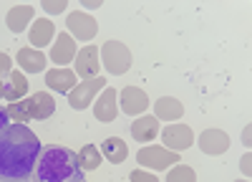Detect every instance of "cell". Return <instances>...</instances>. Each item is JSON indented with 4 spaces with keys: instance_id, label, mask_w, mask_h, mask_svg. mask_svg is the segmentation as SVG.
I'll use <instances>...</instances> for the list:
<instances>
[{
    "instance_id": "6da1fadb",
    "label": "cell",
    "mask_w": 252,
    "mask_h": 182,
    "mask_svg": "<svg viewBox=\"0 0 252 182\" xmlns=\"http://www.w3.org/2000/svg\"><path fill=\"white\" fill-rule=\"evenodd\" d=\"M40 139L26 124H10L0 134V180H28L40 154Z\"/></svg>"
},
{
    "instance_id": "7a4b0ae2",
    "label": "cell",
    "mask_w": 252,
    "mask_h": 182,
    "mask_svg": "<svg viewBox=\"0 0 252 182\" xmlns=\"http://www.w3.org/2000/svg\"><path fill=\"white\" fill-rule=\"evenodd\" d=\"M81 175L76 152L61 145H48L40 149L35 170L31 175L33 182H71Z\"/></svg>"
},
{
    "instance_id": "3957f363",
    "label": "cell",
    "mask_w": 252,
    "mask_h": 182,
    "mask_svg": "<svg viewBox=\"0 0 252 182\" xmlns=\"http://www.w3.org/2000/svg\"><path fill=\"white\" fill-rule=\"evenodd\" d=\"M101 61H103V69H106L111 76H121L131 69V51L126 48L121 40H106L101 48Z\"/></svg>"
},
{
    "instance_id": "277c9868",
    "label": "cell",
    "mask_w": 252,
    "mask_h": 182,
    "mask_svg": "<svg viewBox=\"0 0 252 182\" xmlns=\"http://www.w3.org/2000/svg\"><path fill=\"white\" fill-rule=\"evenodd\" d=\"M136 162L141 167H149V170H166V167L179 165V154L169 152L166 147H159V145H149V147H141L136 152Z\"/></svg>"
},
{
    "instance_id": "5b68a950",
    "label": "cell",
    "mask_w": 252,
    "mask_h": 182,
    "mask_svg": "<svg viewBox=\"0 0 252 182\" xmlns=\"http://www.w3.org/2000/svg\"><path fill=\"white\" fill-rule=\"evenodd\" d=\"M101 89H106V78L103 76H96V78H89V81H81V84H76V89L68 94V104L78 111L89 109L91 101L96 99V94Z\"/></svg>"
},
{
    "instance_id": "8992f818",
    "label": "cell",
    "mask_w": 252,
    "mask_h": 182,
    "mask_svg": "<svg viewBox=\"0 0 252 182\" xmlns=\"http://www.w3.org/2000/svg\"><path fill=\"white\" fill-rule=\"evenodd\" d=\"M161 145L169 152L179 154L182 149H189L194 145V132L187 124H169L166 129H161Z\"/></svg>"
},
{
    "instance_id": "52a82bcc",
    "label": "cell",
    "mask_w": 252,
    "mask_h": 182,
    "mask_svg": "<svg viewBox=\"0 0 252 182\" xmlns=\"http://www.w3.org/2000/svg\"><path fill=\"white\" fill-rule=\"evenodd\" d=\"M98 69H101V53H98V48L96 46H83L76 53V69H73V73L81 76V81H89V78L98 76Z\"/></svg>"
},
{
    "instance_id": "ba28073f",
    "label": "cell",
    "mask_w": 252,
    "mask_h": 182,
    "mask_svg": "<svg viewBox=\"0 0 252 182\" xmlns=\"http://www.w3.org/2000/svg\"><path fill=\"white\" fill-rule=\"evenodd\" d=\"M66 28L71 31V38H78V40H91L96 33H98V23L96 18L89 15V13H68L66 18Z\"/></svg>"
},
{
    "instance_id": "9c48e42d",
    "label": "cell",
    "mask_w": 252,
    "mask_h": 182,
    "mask_svg": "<svg viewBox=\"0 0 252 182\" xmlns=\"http://www.w3.org/2000/svg\"><path fill=\"white\" fill-rule=\"evenodd\" d=\"M121 96V111L129 116H141L146 109H149V96L146 91H141L139 86H124L119 91Z\"/></svg>"
},
{
    "instance_id": "30bf717a",
    "label": "cell",
    "mask_w": 252,
    "mask_h": 182,
    "mask_svg": "<svg viewBox=\"0 0 252 182\" xmlns=\"http://www.w3.org/2000/svg\"><path fill=\"white\" fill-rule=\"evenodd\" d=\"M229 149V137L222 129H207L199 134V152L209 157H220Z\"/></svg>"
},
{
    "instance_id": "8fae6325",
    "label": "cell",
    "mask_w": 252,
    "mask_h": 182,
    "mask_svg": "<svg viewBox=\"0 0 252 182\" xmlns=\"http://www.w3.org/2000/svg\"><path fill=\"white\" fill-rule=\"evenodd\" d=\"M51 61L56 64V69H66V64L76 61V40L71 38V33H61L56 38L51 48Z\"/></svg>"
},
{
    "instance_id": "7c38bea8",
    "label": "cell",
    "mask_w": 252,
    "mask_h": 182,
    "mask_svg": "<svg viewBox=\"0 0 252 182\" xmlns=\"http://www.w3.org/2000/svg\"><path fill=\"white\" fill-rule=\"evenodd\" d=\"M28 101V116L35 119V121H43V119H51L53 111H56V101L48 91H38L33 96L26 99Z\"/></svg>"
},
{
    "instance_id": "4fadbf2b",
    "label": "cell",
    "mask_w": 252,
    "mask_h": 182,
    "mask_svg": "<svg viewBox=\"0 0 252 182\" xmlns=\"http://www.w3.org/2000/svg\"><path fill=\"white\" fill-rule=\"evenodd\" d=\"M78 84V76L71 69H51L46 71V86L51 91H61V94H71Z\"/></svg>"
},
{
    "instance_id": "5bb4252c",
    "label": "cell",
    "mask_w": 252,
    "mask_h": 182,
    "mask_svg": "<svg viewBox=\"0 0 252 182\" xmlns=\"http://www.w3.org/2000/svg\"><path fill=\"white\" fill-rule=\"evenodd\" d=\"M116 99H119V89H103V94L98 96V101L94 104V116L98 121H114L119 116V107H116Z\"/></svg>"
},
{
    "instance_id": "9a60e30c",
    "label": "cell",
    "mask_w": 252,
    "mask_h": 182,
    "mask_svg": "<svg viewBox=\"0 0 252 182\" xmlns=\"http://www.w3.org/2000/svg\"><path fill=\"white\" fill-rule=\"evenodd\" d=\"M26 94H28V78L20 71H10L3 78V96L8 101H23Z\"/></svg>"
},
{
    "instance_id": "2e32d148",
    "label": "cell",
    "mask_w": 252,
    "mask_h": 182,
    "mask_svg": "<svg viewBox=\"0 0 252 182\" xmlns=\"http://www.w3.org/2000/svg\"><path fill=\"white\" fill-rule=\"evenodd\" d=\"M159 119L152 116V114H141L134 119V124H131V137L136 142H152L157 134H159Z\"/></svg>"
},
{
    "instance_id": "e0dca14e",
    "label": "cell",
    "mask_w": 252,
    "mask_h": 182,
    "mask_svg": "<svg viewBox=\"0 0 252 182\" xmlns=\"http://www.w3.org/2000/svg\"><path fill=\"white\" fill-rule=\"evenodd\" d=\"M18 66L28 73L46 71V53L38 51V48H20L18 51Z\"/></svg>"
},
{
    "instance_id": "ac0fdd59",
    "label": "cell",
    "mask_w": 252,
    "mask_h": 182,
    "mask_svg": "<svg viewBox=\"0 0 252 182\" xmlns=\"http://www.w3.org/2000/svg\"><path fill=\"white\" fill-rule=\"evenodd\" d=\"M154 111H157V114H154L157 119H164V121H177V119H182L184 107H182V101H179V99H174V96H161V99H157Z\"/></svg>"
},
{
    "instance_id": "d6986e66",
    "label": "cell",
    "mask_w": 252,
    "mask_h": 182,
    "mask_svg": "<svg viewBox=\"0 0 252 182\" xmlns=\"http://www.w3.org/2000/svg\"><path fill=\"white\" fill-rule=\"evenodd\" d=\"M53 33H56V28H53L51 20L48 18H40V20H35V23L31 26L28 38H31V43L35 48H46L51 40H53Z\"/></svg>"
},
{
    "instance_id": "ffe728a7",
    "label": "cell",
    "mask_w": 252,
    "mask_h": 182,
    "mask_svg": "<svg viewBox=\"0 0 252 182\" xmlns=\"http://www.w3.org/2000/svg\"><path fill=\"white\" fill-rule=\"evenodd\" d=\"M103 157H106L111 165H121V162L129 157V149H126V142L121 137H109V139H103V145L98 149Z\"/></svg>"
},
{
    "instance_id": "44dd1931",
    "label": "cell",
    "mask_w": 252,
    "mask_h": 182,
    "mask_svg": "<svg viewBox=\"0 0 252 182\" xmlns=\"http://www.w3.org/2000/svg\"><path fill=\"white\" fill-rule=\"evenodd\" d=\"M33 20V8L31 5H13L8 10V18H5V23L13 33H20V31H26L28 23Z\"/></svg>"
},
{
    "instance_id": "7402d4cb",
    "label": "cell",
    "mask_w": 252,
    "mask_h": 182,
    "mask_svg": "<svg viewBox=\"0 0 252 182\" xmlns=\"http://www.w3.org/2000/svg\"><path fill=\"white\" fill-rule=\"evenodd\" d=\"M76 159H78V170L91 172V170H98V167H101V152H98V147H94V145L81 147V152L76 154Z\"/></svg>"
},
{
    "instance_id": "603a6c76",
    "label": "cell",
    "mask_w": 252,
    "mask_h": 182,
    "mask_svg": "<svg viewBox=\"0 0 252 182\" xmlns=\"http://www.w3.org/2000/svg\"><path fill=\"white\" fill-rule=\"evenodd\" d=\"M5 111H8V116H10L13 124H26V121L31 119V116H28V101H26V99H23V101H10V104L5 107Z\"/></svg>"
},
{
    "instance_id": "cb8c5ba5",
    "label": "cell",
    "mask_w": 252,
    "mask_h": 182,
    "mask_svg": "<svg viewBox=\"0 0 252 182\" xmlns=\"http://www.w3.org/2000/svg\"><path fill=\"white\" fill-rule=\"evenodd\" d=\"M166 182H197V172L189 165H174L172 172H166Z\"/></svg>"
},
{
    "instance_id": "d4e9b609",
    "label": "cell",
    "mask_w": 252,
    "mask_h": 182,
    "mask_svg": "<svg viewBox=\"0 0 252 182\" xmlns=\"http://www.w3.org/2000/svg\"><path fill=\"white\" fill-rule=\"evenodd\" d=\"M129 182H159L157 175L152 172H141V170H131V180Z\"/></svg>"
},
{
    "instance_id": "484cf974",
    "label": "cell",
    "mask_w": 252,
    "mask_h": 182,
    "mask_svg": "<svg viewBox=\"0 0 252 182\" xmlns=\"http://www.w3.org/2000/svg\"><path fill=\"white\" fill-rule=\"evenodd\" d=\"M43 8L48 13H61V10L68 8V3H66V0H43Z\"/></svg>"
},
{
    "instance_id": "4316f807",
    "label": "cell",
    "mask_w": 252,
    "mask_h": 182,
    "mask_svg": "<svg viewBox=\"0 0 252 182\" xmlns=\"http://www.w3.org/2000/svg\"><path fill=\"white\" fill-rule=\"evenodd\" d=\"M13 71V61L8 53H0V78H5L8 73Z\"/></svg>"
},
{
    "instance_id": "83f0119b",
    "label": "cell",
    "mask_w": 252,
    "mask_h": 182,
    "mask_svg": "<svg viewBox=\"0 0 252 182\" xmlns=\"http://www.w3.org/2000/svg\"><path fill=\"white\" fill-rule=\"evenodd\" d=\"M8 127H10V116H8L5 107H0V134H3Z\"/></svg>"
},
{
    "instance_id": "f1b7e54d",
    "label": "cell",
    "mask_w": 252,
    "mask_h": 182,
    "mask_svg": "<svg viewBox=\"0 0 252 182\" xmlns=\"http://www.w3.org/2000/svg\"><path fill=\"white\" fill-rule=\"evenodd\" d=\"M240 167H242V172H245V175H252V154H250V152H247V154L242 157Z\"/></svg>"
},
{
    "instance_id": "f546056e",
    "label": "cell",
    "mask_w": 252,
    "mask_h": 182,
    "mask_svg": "<svg viewBox=\"0 0 252 182\" xmlns=\"http://www.w3.org/2000/svg\"><path fill=\"white\" fill-rule=\"evenodd\" d=\"M250 132H252V127L247 124V127H245V132H242V142H245V147H250V142H252V134H250Z\"/></svg>"
},
{
    "instance_id": "4dcf8cb0",
    "label": "cell",
    "mask_w": 252,
    "mask_h": 182,
    "mask_svg": "<svg viewBox=\"0 0 252 182\" xmlns=\"http://www.w3.org/2000/svg\"><path fill=\"white\" fill-rule=\"evenodd\" d=\"M0 182H5V180H0ZM10 182H33V180L28 177V180H10Z\"/></svg>"
},
{
    "instance_id": "1f68e13d",
    "label": "cell",
    "mask_w": 252,
    "mask_h": 182,
    "mask_svg": "<svg viewBox=\"0 0 252 182\" xmlns=\"http://www.w3.org/2000/svg\"><path fill=\"white\" fill-rule=\"evenodd\" d=\"M71 182H86V180H83V177L78 175V177H76V180H71Z\"/></svg>"
},
{
    "instance_id": "d6a6232c",
    "label": "cell",
    "mask_w": 252,
    "mask_h": 182,
    "mask_svg": "<svg viewBox=\"0 0 252 182\" xmlns=\"http://www.w3.org/2000/svg\"><path fill=\"white\" fill-rule=\"evenodd\" d=\"M0 96H3V78H0Z\"/></svg>"
},
{
    "instance_id": "836d02e7",
    "label": "cell",
    "mask_w": 252,
    "mask_h": 182,
    "mask_svg": "<svg viewBox=\"0 0 252 182\" xmlns=\"http://www.w3.org/2000/svg\"><path fill=\"white\" fill-rule=\"evenodd\" d=\"M235 182H247V180H235Z\"/></svg>"
}]
</instances>
